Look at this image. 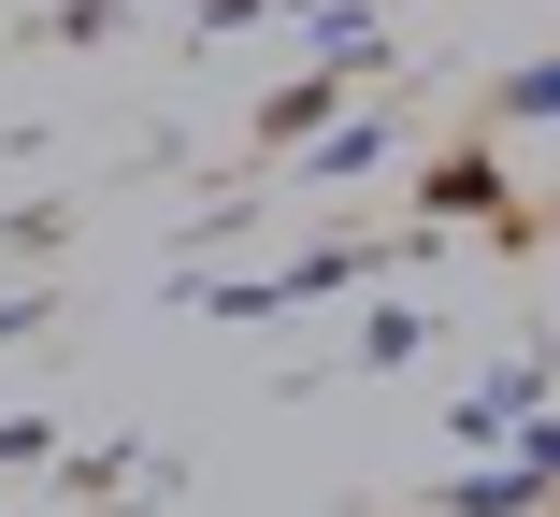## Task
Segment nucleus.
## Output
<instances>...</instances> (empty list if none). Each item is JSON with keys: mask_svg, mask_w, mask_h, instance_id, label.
<instances>
[{"mask_svg": "<svg viewBox=\"0 0 560 517\" xmlns=\"http://www.w3.org/2000/svg\"><path fill=\"white\" fill-rule=\"evenodd\" d=\"M532 489H560V432H546V418H532V460H503V474H460L445 503H460V517H532Z\"/></svg>", "mask_w": 560, "mask_h": 517, "instance_id": "1", "label": "nucleus"}, {"mask_svg": "<svg viewBox=\"0 0 560 517\" xmlns=\"http://www.w3.org/2000/svg\"><path fill=\"white\" fill-rule=\"evenodd\" d=\"M503 116H560V58H546V72H517V86H503Z\"/></svg>", "mask_w": 560, "mask_h": 517, "instance_id": "2", "label": "nucleus"}]
</instances>
